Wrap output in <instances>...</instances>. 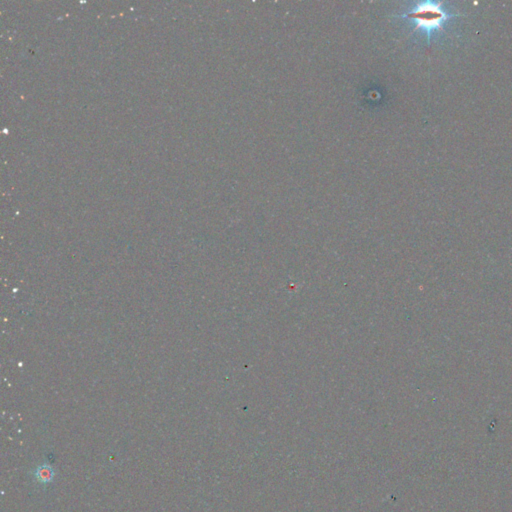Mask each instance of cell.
Masks as SVG:
<instances>
[{"instance_id": "cell-1", "label": "cell", "mask_w": 512, "mask_h": 512, "mask_svg": "<svg viewBox=\"0 0 512 512\" xmlns=\"http://www.w3.org/2000/svg\"><path fill=\"white\" fill-rule=\"evenodd\" d=\"M442 2H422L419 3L412 11L401 15V17L409 18L415 21V29H422L427 33L428 42L435 30H442L443 24L456 15L448 14L442 7Z\"/></svg>"}, {"instance_id": "cell-2", "label": "cell", "mask_w": 512, "mask_h": 512, "mask_svg": "<svg viewBox=\"0 0 512 512\" xmlns=\"http://www.w3.org/2000/svg\"><path fill=\"white\" fill-rule=\"evenodd\" d=\"M53 470L50 466L47 465H42L39 466L38 469L35 471V476L38 481L43 482V483H48L52 480L53 478Z\"/></svg>"}]
</instances>
